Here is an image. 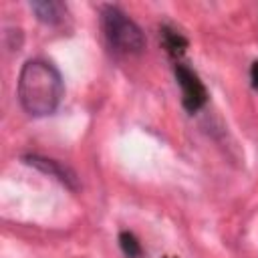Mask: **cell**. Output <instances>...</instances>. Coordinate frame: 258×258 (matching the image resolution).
<instances>
[{
	"label": "cell",
	"instance_id": "3",
	"mask_svg": "<svg viewBox=\"0 0 258 258\" xmlns=\"http://www.w3.org/2000/svg\"><path fill=\"white\" fill-rule=\"evenodd\" d=\"M175 73V81L181 89V105L185 111L196 113L200 111L206 103H208V91L206 85L200 81V77L183 62H175L173 67Z\"/></svg>",
	"mask_w": 258,
	"mask_h": 258
},
{
	"label": "cell",
	"instance_id": "6",
	"mask_svg": "<svg viewBox=\"0 0 258 258\" xmlns=\"http://www.w3.org/2000/svg\"><path fill=\"white\" fill-rule=\"evenodd\" d=\"M161 36H163V46L167 48V52H171V54H181L183 52V48H185L187 42H185V38L179 32L163 28L161 30Z\"/></svg>",
	"mask_w": 258,
	"mask_h": 258
},
{
	"label": "cell",
	"instance_id": "1",
	"mask_svg": "<svg viewBox=\"0 0 258 258\" xmlns=\"http://www.w3.org/2000/svg\"><path fill=\"white\" fill-rule=\"evenodd\" d=\"M16 97L24 113L30 117L52 115L64 97L60 71L46 58H28L18 75Z\"/></svg>",
	"mask_w": 258,
	"mask_h": 258
},
{
	"label": "cell",
	"instance_id": "4",
	"mask_svg": "<svg viewBox=\"0 0 258 258\" xmlns=\"http://www.w3.org/2000/svg\"><path fill=\"white\" fill-rule=\"evenodd\" d=\"M22 159H24V163L36 167L38 171H42V173L58 179L67 187H71V189H77L79 187L77 173L69 165H64L62 161H56V159H50V157H44V155H24Z\"/></svg>",
	"mask_w": 258,
	"mask_h": 258
},
{
	"label": "cell",
	"instance_id": "7",
	"mask_svg": "<svg viewBox=\"0 0 258 258\" xmlns=\"http://www.w3.org/2000/svg\"><path fill=\"white\" fill-rule=\"evenodd\" d=\"M119 246L127 258H139L141 256V244L131 232H121L119 234Z\"/></svg>",
	"mask_w": 258,
	"mask_h": 258
},
{
	"label": "cell",
	"instance_id": "8",
	"mask_svg": "<svg viewBox=\"0 0 258 258\" xmlns=\"http://www.w3.org/2000/svg\"><path fill=\"white\" fill-rule=\"evenodd\" d=\"M250 77H252V85L258 89V60L252 64V71H250Z\"/></svg>",
	"mask_w": 258,
	"mask_h": 258
},
{
	"label": "cell",
	"instance_id": "5",
	"mask_svg": "<svg viewBox=\"0 0 258 258\" xmlns=\"http://www.w3.org/2000/svg\"><path fill=\"white\" fill-rule=\"evenodd\" d=\"M30 10L46 26H58L67 18V4L56 2V0H36V2H30Z\"/></svg>",
	"mask_w": 258,
	"mask_h": 258
},
{
	"label": "cell",
	"instance_id": "2",
	"mask_svg": "<svg viewBox=\"0 0 258 258\" xmlns=\"http://www.w3.org/2000/svg\"><path fill=\"white\" fill-rule=\"evenodd\" d=\"M99 20L107 42L123 54H139L145 50L143 30L117 6L103 4L99 8Z\"/></svg>",
	"mask_w": 258,
	"mask_h": 258
}]
</instances>
